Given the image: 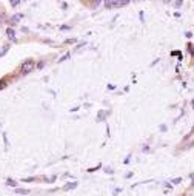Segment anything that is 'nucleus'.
Wrapping results in <instances>:
<instances>
[{
    "label": "nucleus",
    "mask_w": 194,
    "mask_h": 196,
    "mask_svg": "<svg viewBox=\"0 0 194 196\" xmlns=\"http://www.w3.org/2000/svg\"><path fill=\"white\" fill-rule=\"evenodd\" d=\"M34 68H35V62L33 59H28V60H25L23 64H22V73H23V74L31 73Z\"/></svg>",
    "instance_id": "f257e3e1"
},
{
    "label": "nucleus",
    "mask_w": 194,
    "mask_h": 196,
    "mask_svg": "<svg viewBox=\"0 0 194 196\" xmlns=\"http://www.w3.org/2000/svg\"><path fill=\"white\" fill-rule=\"evenodd\" d=\"M128 0H122V2H112V0H110V2H105V6L108 8V10H111V8H120V6H125L128 5Z\"/></svg>",
    "instance_id": "f03ea898"
},
{
    "label": "nucleus",
    "mask_w": 194,
    "mask_h": 196,
    "mask_svg": "<svg viewBox=\"0 0 194 196\" xmlns=\"http://www.w3.org/2000/svg\"><path fill=\"white\" fill-rule=\"evenodd\" d=\"M6 36H8V39H10L11 42H16L17 39H16V34H14V29L12 28H8L6 29Z\"/></svg>",
    "instance_id": "7ed1b4c3"
},
{
    "label": "nucleus",
    "mask_w": 194,
    "mask_h": 196,
    "mask_svg": "<svg viewBox=\"0 0 194 196\" xmlns=\"http://www.w3.org/2000/svg\"><path fill=\"white\" fill-rule=\"evenodd\" d=\"M23 19V14H16V16H12L11 19H10V22L12 25H16V23H19V22Z\"/></svg>",
    "instance_id": "20e7f679"
},
{
    "label": "nucleus",
    "mask_w": 194,
    "mask_h": 196,
    "mask_svg": "<svg viewBox=\"0 0 194 196\" xmlns=\"http://www.w3.org/2000/svg\"><path fill=\"white\" fill-rule=\"evenodd\" d=\"M76 185H77V182H73V184H66L63 188H65V190H69V188H74Z\"/></svg>",
    "instance_id": "39448f33"
},
{
    "label": "nucleus",
    "mask_w": 194,
    "mask_h": 196,
    "mask_svg": "<svg viewBox=\"0 0 194 196\" xmlns=\"http://www.w3.org/2000/svg\"><path fill=\"white\" fill-rule=\"evenodd\" d=\"M6 184L10 185V187H16V185H17V182H16V181H12V179H8V181H6Z\"/></svg>",
    "instance_id": "423d86ee"
},
{
    "label": "nucleus",
    "mask_w": 194,
    "mask_h": 196,
    "mask_svg": "<svg viewBox=\"0 0 194 196\" xmlns=\"http://www.w3.org/2000/svg\"><path fill=\"white\" fill-rule=\"evenodd\" d=\"M16 191H17L19 195H26V193H29V190H20V188H17Z\"/></svg>",
    "instance_id": "0eeeda50"
},
{
    "label": "nucleus",
    "mask_w": 194,
    "mask_h": 196,
    "mask_svg": "<svg viewBox=\"0 0 194 196\" xmlns=\"http://www.w3.org/2000/svg\"><path fill=\"white\" fill-rule=\"evenodd\" d=\"M68 57H69V53H66V54L63 56V57H60V59H59L57 62H63V60H66V59H68Z\"/></svg>",
    "instance_id": "6e6552de"
},
{
    "label": "nucleus",
    "mask_w": 194,
    "mask_h": 196,
    "mask_svg": "<svg viewBox=\"0 0 194 196\" xmlns=\"http://www.w3.org/2000/svg\"><path fill=\"white\" fill-rule=\"evenodd\" d=\"M5 87H6V82H5V81H2V82H0V90H3Z\"/></svg>",
    "instance_id": "1a4fd4ad"
},
{
    "label": "nucleus",
    "mask_w": 194,
    "mask_h": 196,
    "mask_svg": "<svg viewBox=\"0 0 194 196\" xmlns=\"http://www.w3.org/2000/svg\"><path fill=\"white\" fill-rule=\"evenodd\" d=\"M173 182H174V184H179V182H182V178H176Z\"/></svg>",
    "instance_id": "9d476101"
},
{
    "label": "nucleus",
    "mask_w": 194,
    "mask_h": 196,
    "mask_svg": "<svg viewBox=\"0 0 194 196\" xmlns=\"http://www.w3.org/2000/svg\"><path fill=\"white\" fill-rule=\"evenodd\" d=\"M11 5L16 8V6H19V5H20V2H17V0H16V2H11Z\"/></svg>",
    "instance_id": "9b49d317"
},
{
    "label": "nucleus",
    "mask_w": 194,
    "mask_h": 196,
    "mask_svg": "<svg viewBox=\"0 0 194 196\" xmlns=\"http://www.w3.org/2000/svg\"><path fill=\"white\" fill-rule=\"evenodd\" d=\"M191 181H193V185H194V173H191Z\"/></svg>",
    "instance_id": "f8f14e48"
}]
</instances>
